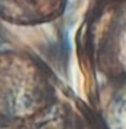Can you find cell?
<instances>
[{
  "instance_id": "cell-1",
  "label": "cell",
  "mask_w": 126,
  "mask_h": 129,
  "mask_svg": "<svg viewBox=\"0 0 126 129\" xmlns=\"http://www.w3.org/2000/svg\"><path fill=\"white\" fill-rule=\"evenodd\" d=\"M53 78L23 50H0V129H27L59 108Z\"/></svg>"
},
{
  "instance_id": "cell-2",
  "label": "cell",
  "mask_w": 126,
  "mask_h": 129,
  "mask_svg": "<svg viewBox=\"0 0 126 129\" xmlns=\"http://www.w3.org/2000/svg\"><path fill=\"white\" fill-rule=\"evenodd\" d=\"M98 71L110 81L126 80V0H105L89 27Z\"/></svg>"
},
{
  "instance_id": "cell-3",
  "label": "cell",
  "mask_w": 126,
  "mask_h": 129,
  "mask_svg": "<svg viewBox=\"0 0 126 129\" xmlns=\"http://www.w3.org/2000/svg\"><path fill=\"white\" fill-rule=\"evenodd\" d=\"M69 0H0V19L17 26H36L56 20Z\"/></svg>"
},
{
  "instance_id": "cell-4",
  "label": "cell",
  "mask_w": 126,
  "mask_h": 129,
  "mask_svg": "<svg viewBox=\"0 0 126 129\" xmlns=\"http://www.w3.org/2000/svg\"><path fill=\"white\" fill-rule=\"evenodd\" d=\"M107 129H126V80L115 82L103 111Z\"/></svg>"
},
{
  "instance_id": "cell-5",
  "label": "cell",
  "mask_w": 126,
  "mask_h": 129,
  "mask_svg": "<svg viewBox=\"0 0 126 129\" xmlns=\"http://www.w3.org/2000/svg\"><path fill=\"white\" fill-rule=\"evenodd\" d=\"M27 129H77V127L75 128V124L70 120V117L65 114L64 107L60 106V108L49 118Z\"/></svg>"
}]
</instances>
